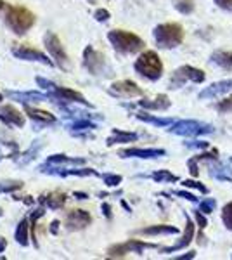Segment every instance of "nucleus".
I'll return each mask as SVG.
<instances>
[{
  "mask_svg": "<svg viewBox=\"0 0 232 260\" xmlns=\"http://www.w3.org/2000/svg\"><path fill=\"white\" fill-rule=\"evenodd\" d=\"M208 142H205V141H194V142H185V148H189V149H206L208 148Z\"/></svg>",
  "mask_w": 232,
  "mask_h": 260,
  "instance_id": "40",
  "label": "nucleus"
},
{
  "mask_svg": "<svg viewBox=\"0 0 232 260\" xmlns=\"http://www.w3.org/2000/svg\"><path fill=\"white\" fill-rule=\"evenodd\" d=\"M11 99H16L23 104H29V103H40V101H49V94H40V92H6Z\"/></svg>",
  "mask_w": 232,
  "mask_h": 260,
  "instance_id": "19",
  "label": "nucleus"
},
{
  "mask_svg": "<svg viewBox=\"0 0 232 260\" xmlns=\"http://www.w3.org/2000/svg\"><path fill=\"white\" fill-rule=\"evenodd\" d=\"M0 160H2V151H0Z\"/></svg>",
  "mask_w": 232,
  "mask_h": 260,
  "instance_id": "51",
  "label": "nucleus"
},
{
  "mask_svg": "<svg viewBox=\"0 0 232 260\" xmlns=\"http://www.w3.org/2000/svg\"><path fill=\"white\" fill-rule=\"evenodd\" d=\"M44 44H45V49L49 50L50 57L56 61V64L59 66V68L68 71L70 70L68 54H66V50H64V47H62L61 40L57 39L56 33H52V31L45 33V35H44Z\"/></svg>",
  "mask_w": 232,
  "mask_h": 260,
  "instance_id": "7",
  "label": "nucleus"
},
{
  "mask_svg": "<svg viewBox=\"0 0 232 260\" xmlns=\"http://www.w3.org/2000/svg\"><path fill=\"white\" fill-rule=\"evenodd\" d=\"M230 163H232V158H230Z\"/></svg>",
  "mask_w": 232,
  "mask_h": 260,
  "instance_id": "53",
  "label": "nucleus"
},
{
  "mask_svg": "<svg viewBox=\"0 0 232 260\" xmlns=\"http://www.w3.org/2000/svg\"><path fill=\"white\" fill-rule=\"evenodd\" d=\"M113 95L116 98H139V95L144 94V90L137 85L136 82L132 80H120V82H115L109 89Z\"/></svg>",
  "mask_w": 232,
  "mask_h": 260,
  "instance_id": "13",
  "label": "nucleus"
},
{
  "mask_svg": "<svg viewBox=\"0 0 232 260\" xmlns=\"http://www.w3.org/2000/svg\"><path fill=\"white\" fill-rule=\"evenodd\" d=\"M154 40L158 44V47L174 49L182 44L184 28L179 23H163L154 28Z\"/></svg>",
  "mask_w": 232,
  "mask_h": 260,
  "instance_id": "3",
  "label": "nucleus"
},
{
  "mask_svg": "<svg viewBox=\"0 0 232 260\" xmlns=\"http://www.w3.org/2000/svg\"><path fill=\"white\" fill-rule=\"evenodd\" d=\"M16 241L21 246H28V220L23 219L16 228Z\"/></svg>",
  "mask_w": 232,
  "mask_h": 260,
  "instance_id": "27",
  "label": "nucleus"
},
{
  "mask_svg": "<svg viewBox=\"0 0 232 260\" xmlns=\"http://www.w3.org/2000/svg\"><path fill=\"white\" fill-rule=\"evenodd\" d=\"M139 234H146V236H158V234H179V228L175 225H151V228L139 229Z\"/></svg>",
  "mask_w": 232,
  "mask_h": 260,
  "instance_id": "24",
  "label": "nucleus"
},
{
  "mask_svg": "<svg viewBox=\"0 0 232 260\" xmlns=\"http://www.w3.org/2000/svg\"><path fill=\"white\" fill-rule=\"evenodd\" d=\"M6 246H7V241L4 240V238H0V253H2V251L6 250Z\"/></svg>",
  "mask_w": 232,
  "mask_h": 260,
  "instance_id": "48",
  "label": "nucleus"
},
{
  "mask_svg": "<svg viewBox=\"0 0 232 260\" xmlns=\"http://www.w3.org/2000/svg\"><path fill=\"white\" fill-rule=\"evenodd\" d=\"M4 215V210H2V208H0V217H2Z\"/></svg>",
  "mask_w": 232,
  "mask_h": 260,
  "instance_id": "50",
  "label": "nucleus"
},
{
  "mask_svg": "<svg viewBox=\"0 0 232 260\" xmlns=\"http://www.w3.org/2000/svg\"><path fill=\"white\" fill-rule=\"evenodd\" d=\"M0 121H4L6 125H12V127H24V115L19 110H16L11 104L0 106Z\"/></svg>",
  "mask_w": 232,
  "mask_h": 260,
  "instance_id": "15",
  "label": "nucleus"
},
{
  "mask_svg": "<svg viewBox=\"0 0 232 260\" xmlns=\"http://www.w3.org/2000/svg\"><path fill=\"white\" fill-rule=\"evenodd\" d=\"M75 198H77V200H87L88 198V194H85V192H75Z\"/></svg>",
  "mask_w": 232,
  "mask_h": 260,
  "instance_id": "47",
  "label": "nucleus"
},
{
  "mask_svg": "<svg viewBox=\"0 0 232 260\" xmlns=\"http://www.w3.org/2000/svg\"><path fill=\"white\" fill-rule=\"evenodd\" d=\"M192 238H194V222L189 219V215H187V222H185V231H184L182 238H180V240L177 241L174 246H168V248H161V251H163V253H174V251H179V250H182V248H187L189 243L192 241Z\"/></svg>",
  "mask_w": 232,
  "mask_h": 260,
  "instance_id": "16",
  "label": "nucleus"
},
{
  "mask_svg": "<svg viewBox=\"0 0 232 260\" xmlns=\"http://www.w3.org/2000/svg\"><path fill=\"white\" fill-rule=\"evenodd\" d=\"M23 187L21 180H6V182H0V192H14Z\"/></svg>",
  "mask_w": 232,
  "mask_h": 260,
  "instance_id": "30",
  "label": "nucleus"
},
{
  "mask_svg": "<svg viewBox=\"0 0 232 260\" xmlns=\"http://www.w3.org/2000/svg\"><path fill=\"white\" fill-rule=\"evenodd\" d=\"M213 125L203 123V121L197 120H180L174 121L168 128V132L177 134V136H184V137H197V136H208L213 134Z\"/></svg>",
  "mask_w": 232,
  "mask_h": 260,
  "instance_id": "6",
  "label": "nucleus"
},
{
  "mask_svg": "<svg viewBox=\"0 0 232 260\" xmlns=\"http://www.w3.org/2000/svg\"><path fill=\"white\" fill-rule=\"evenodd\" d=\"M136 116L141 121H146V123L156 125V127H170V125L174 123V120H172V118H158V116L147 115V113H137Z\"/></svg>",
  "mask_w": 232,
  "mask_h": 260,
  "instance_id": "26",
  "label": "nucleus"
},
{
  "mask_svg": "<svg viewBox=\"0 0 232 260\" xmlns=\"http://www.w3.org/2000/svg\"><path fill=\"white\" fill-rule=\"evenodd\" d=\"M109 11H106V9H97L95 12H94V18H95V21H99V23H106V21L109 19Z\"/></svg>",
  "mask_w": 232,
  "mask_h": 260,
  "instance_id": "38",
  "label": "nucleus"
},
{
  "mask_svg": "<svg viewBox=\"0 0 232 260\" xmlns=\"http://www.w3.org/2000/svg\"><path fill=\"white\" fill-rule=\"evenodd\" d=\"M57 229H59V220H52V224H50V233L57 234Z\"/></svg>",
  "mask_w": 232,
  "mask_h": 260,
  "instance_id": "46",
  "label": "nucleus"
},
{
  "mask_svg": "<svg viewBox=\"0 0 232 260\" xmlns=\"http://www.w3.org/2000/svg\"><path fill=\"white\" fill-rule=\"evenodd\" d=\"M215 200L213 198H208V200H203L200 203V210L203 212V213H212L215 210Z\"/></svg>",
  "mask_w": 232,
  "mask_h": 260,
  "instance_id": "34",
  "label": "nucleus"
},
{
  "mask_svg": "<svg viewBox=\"0 0 232 260\" xmlns=\"http://www.w3.org/2000/svg\"><path fill=\"white\" fill-rule=\"evenodd\" d=\"M151 179L156 180V182H177V180H179V177L172 174L170 170H158V172H154V174L151 175Z\"/></svg>",
  "mask_w": 232,
  "mask_h": 260,
  "instance_id": "28",
  "label": "nucleus"
},
{
  "mask_svg": "<svg viewBox=\"0 0 232 260\" xmlns=\"http://www.w3.org/2000/svg\"><path fill=\"white\" fill-rule=\"evenodd\" d=\"M232 92V80H222V82H215L210 87H206L200 92V99H212L218 98L222 94Z\"/></svg>",
  "mask_w": 232,
  "mask_h": 260,
  "instance_id": "17",
  "label": "nucleus"
},
{
  "mask_svg": "<svg viewBox=\"0 0 232 260\" xmlns=\"http://www.w3.org/2000/svg\"><path fill=\"white\" fill-rule=\"evenodd\" d=\"M194 217H196L197 220V225H200L201 229H205L206 225H208V220H206V217L201 213V210H194Z\"/></svg>",
  "mask_w": 232,
  "mask_h": 260,
  "instance_id": "41",
  "label": "nucleus"
},
{
  "mask_svg": "<svg viewBox=\"0 0 232 260\" xmlns=\"http://www.w3.org/2000/svg\"><path fill=\"white\" fill-rule=\"evenodd\" d=\"M213 2L217 4V6L220 7V9L232 12V0H213Z\"/></svg>",
  "mask_w": 232,
  "mask_h": 260,
  "instance_id": "42",
  "label": "nucleus"
},
{
  "mask_svg": "<svg viewBox=\"0 0 232 260\" xmlns=\"http://www.w3.org/2000/svg\"><path fill=\"white\" fill-rule=\"evenodd\" d=\"M103 180H104V184H106V186L116 187V186H120V184H121L123 177H121V175H116V174H106V175H103Z\"/></svg>",
  "mask_w": 232,
  "mask_h": 260,
  "instance_id": "33",
  "label": "nucleus"
},
{
  "mask_svg": "<svg viewBox=\"0 0 232 260\" xmlns=\"http://www.w3.org/2000/svg\"><path fill=\"white\" fill-rule=\"evenodd\" d=\"M197 163H200L197 156H192L191 160L187 161V167H189V170H191L192 177H197V175H200V167H197Z\"/></svg>",
  "mask_w": 232,
  "mask_h": 260,
  "instance_id": "37",
  "label": "nucleus"
},
{
  "mask_svg": "<svg viewBox=\"0 0 232 260\" xmlns=\"http://www.w3.org/2000/svg\"><path fill=\"white\" fill-rule=\"evenodd\" d=\"M175 9L180 11L182 14H189L194 11V4L192 0H175Z\"/></svg>",
  "mask_w": 232,
  "mask_h": 260,
  "instance_id": "31",
  "label": "nucleus"
},
{
  "mask_svg": "<svg viewBox=\"0 0 232 260\" xmlns=\"http://www.w3.org/2000/svg\"><path fill=\"white\" fill-rule=\"evenodd\" d=\"M39 148H40V144H37V148H35V149L31 148V149L28 151V153H24V154H23L24 158H21V160H19L21 165H24V163H28L29 160H31V158H35V154L39 153Z\"/></svg>",
  "mask_w": 232,
  "mask_h": 260,
  "instance_id": "39",
  "label": "nucleus"
},
{
  "mask_svg": "<svg viewBox=\"0 0 232 260\" xmlns=\"http://www.w3.org/2000/svg\"><path fill=\"white\" fill-rule=\"evenodd\" d=\"M194 251H189V253H185V255H180V257H175L177 260H189V258H194Z\"/></svg>",
  "mask_w": 232,
  "mask_h": 260,
  "instance_id": "45",
  "label": "nucleus"
},
{
  "mask_svg": "<svg viewBox=\"0 0 232 260\" xmlns=\"http://www.w3.org/2000/svg\"><path fill=\"white\" fill-rule=\"evenodd\" d=\"M108 40L111 42L113 47L121 54H134L144 47V42H142L141 37H137L136 33L125 31V30L109 31Z\"/></svg>",
  "mask_w": 232,
  "mask_h": 260,
  "instance_id": "5",
  "label": "nucleus"
},
{
  "mask_svg": "<svg viewBox=\"0 0 232 260\" xmlns=\"http://www.w3.org/2000/svg\"><path fill=\"white\" fill-rule=\"evenodd\" d=\"M101 210H103V213H104V217H106V219H111V217H113V213H111V207H109L108 203H103V207H101Z\"/></svg>",
  "mask_w": 232,
  "mask_h": 260,
  "instance_id": "44",
  "label": "nucleus"
},
{
  "mask_svg": "<svg viewBox=\"0 0 232 260\" xmlns=\"http://www.w3.org/2000/svg\"><path fill=\"white\" fill-rule=\"evenodd\" d=\"M222 220H223V224H225V228L232 231V201L230 203H227L225 207H223V210H222Z\"/></svg>",
  "mask_w": 232,
  "mask_h": 260,
  "instance_id": "32",
  "label": "nucleus"
},
{
  "mask_svg": "<svg viewBox=\"0 0 232 260\" xmlns=\"http://www.w3.org/2000/svg\"><path fill=\"white\" fill-rule=\"evenodd\" d=\"M94 128H95V125L92 123V121L85 120V118L77 120V121H73V123L70 125L71 132H80V130H94Z\"/></svg>",
  "mask_w": 232,
  "mask_h": 260,
  "instance_id": "29",
  "label": "nucleus"
},
{
  "mask_svg": "<svg viewBox=\"0 0 232 260\" xmlns=\"http://www.w3.org/2000/svg\"><path fill=\"white\" fill-rule=\"evenodd\" d=\"M24 111H26V115L33 121H40V123H54V121H56V116H54L52 113L37 110V108L29 106V104H24Z\"/></svg>",
  "mask_w": 232,
  "mask_h": 260,
  "instance_id": "23",
  "label": "nucleus"
},
{
  "mask_svg": "<svg viewBox=\"0 0 232 260\" xmlns=\"http://www.w3.org/2000/svg\"><path fill=\"white\" fill-rule=\"evenodd\" d=\"M121 158H142V160H154V158H161L167 154L164 149L158 148H128V149H121L120 153Z\"/></svg>",
  "mask_w": 232,
  "mask_h": 260,
  "instance_id": "14",
  "label": "nucleus"
},
{
  "mask_svg": "<svg viewBox=\"0 0 232 260\" xmlns=\"http://www.w3.org/2000/svg\"><path fill=\"white\" fill-rule=\"evenodd\" d=\"M217 110L220 113H232V95H230V98L220 101V103L217 104Z\"/></svg>",
  "mask_w": 232,
  "mask_h": 260,
  "instance_id": "36",
  "label": "nucleus"
},
{
  "mask_svg": "<svg viewBox=\"0 0 232 260\" xmlns=\"http://www.w3.org/2000/svg\"><path fill=\"white\" fill-rule=\"evenodd\" d=\"M170 99H168V95L164 94H159L158 98L149 101V99H142L139 101V106L144 108V110H154V111H164L170 108Z\"/></svg>",
  "mask_w": 232,
  "mask_h": 260,
  "instance_id": "21",
  "label": "nucleus"
},
{
  "mask_svg": "<svg viewBox=\"0 0 232 260\" xmlns=\"http://www.w3.org/2000/svg\"><path fill=\"white\" fill-rule=\"evenodd\" d=\"M90 222H92L90 213L87 210H80V208H75V210L68 212L64 217V225L68 231H82V229H85Z\"/></svg>",
  "mask_w": 232,
  "mask_h": 260,
  "instance_id": "11",
  "label": "nucleus"
},
{
  "mask_svg": "<svg viewBox=\"0 0 232 260\" xmlns=\"http://www.w3.org/2000/svg\"><path fill=\"white\" fill-rule=\"evenodd\" d=\"M83 66L88 70V73L95 75V77H99V75H108L106 57H104V54H101L99 50H95L92 45H88V47L83 50Z\"/></svg>",
  "mask_w": 232,
  "mask_h": 260,
  "instance_id": "9",
  "label": "nucleus"
},
{
  "mask_svg": "<svg viewBox=\"0 0 232 260\" xmlns=\"http://www.w3.org/2000/svg\"><path fill=\"white\" fill-rule=\"evenodd\" d=\"M134 141H137V134L125 132V130L115 128L111 132V136L108 137L106 144L108 146H115V144H125V142H134Z\"/></svg>",
  "mask_w": 232,
  "mask_h": 260,
  "instance_id": "22",
  "label": "nucleus"
},
{
  "mask_svg": "<svg viewBox=\"0 0 232 260\" xmlns=\"http://www.w3.org/2000/svg\"><path fill=\"white\" fill-rule=\"evenodd\" d=\"M6 23L16 35H24L29 28L35 24V16L31 11L21 6H7L6 7Z\"/></svg>",
  "mask_w": 232,
  "mask_h": 260,
  "instance_id": "1",
  "label": "nucleus"
},
{
  "mask_svg": "<svg viewBox=\"0 0 232 260\" xmlns=\"http://www.w3.org/2000/svg\"><path fill=\"white\" fill-rule=\"evenodd\" d=\"M146 248H156V245L153 243H144V241H137V240H130L126 243H121V245H113L108 248V257L111 258H120V257H125L126 253L134 251L137 255H142V251Z\"/></svg>",
  "mask_w": 232,
  "mask_h": 260,
  "instance_id": "10",
  "label": "nucleus"
},
{
  "mask_svg": "<svg viewBox=\"0 0 232 260\" xmlns=\"http://www.w3.org/2000/svg\"><path fill=\"white\" fill-rule=\"evenodd\" d=\"M175 196H180V198L189 200V201H192V203H196V201H197L196 196L191 194V192H187V191H177V192H175Z\"/></svg>",
  "mask_w": 232,
  "mask_h": 260,
  "instance_id": "43",
  "label": "nucleus"
},
{
  "mask_svg": "<svg viewBox=\"0 0 232 260\" xmlns=\"http://www.w3.org/2000/svg\"><path fill=\"white\" fill-rule=\"evenodd\" d=\"M184 186L185 187H192V189H197V191H201V192H203V194H206V192H208V187H206V186H203V184H201V182H197V180H184Z\"/></svg>",
  "mask_w": 232,
  "mask_h": 260,
  "instance_id": "35",
  "label": "nucleus"
},
{
  "mask_svg": "<svg viewBox=\"0 0 232 260\" xmlns=\"http://www.w3.org/2000/svg\"><path fill=\"white\" fill-rule=\"evenodd\" d=\"M212 62L220 68L230 70L232 68V52H227V50H217V52L212 54Z\"/></svg>",
  "mask_w": 232,
  "mask_h": 260,
  "instance_id": "25",
  "label": "nucleus"
},
{
  "mask_svg": "<svg viewBox=\"0 0 232 260\" xmlns=\"http://www.w3.org/2000/svg\"><path fill=\"white\" fill-rule=\"evenodd\" d=\"M37 83H39L44 90H47L49 98H52L54 101H61L62 104L78 103V104H83V106H92V104H88V101H85V98L77 90L66 89V87H59L56 83L45 80V78H42V77H37Z\"/></svg>",
  "mask_w": 232,
  "mask_h": 260,
  "instance_id": "2",
  "label": "nucleus"
},
{
  "mask_svg": "<svg viewBox=\"0 0 232 260\" xmlns=\"http://www.w3.org/2000/svg\"><path fill=\"white\" fill-rule=\"evenodd\" d=\"M6 9V4H4V0H0V11Z\"/></svg>",
  "mask_w": 232,
  "mask_h": 260,
  "instance_id": "49",
  "label": "nucleus"
},
{
  "mask_svg": "<svg viewBox=\"0 0 232 260\" xmlns=\"http://www.w3.org/2000/svg\"><path fill=\"white\" fill-rule=\"evenodd\" d=\"M85 160L83 158H70L66 154H52L47 158V161L42 167H52V169H59L61 165H83Z\"/></svg>",
  "mask_w": 232,
  "mask_h": 260,
  "instance_id": "20",
  "label": "nucleus"
},
{
  "mask_svg": "<svg viewBox=\"0 0 232 260\" xmlns=\"http://www.w3.org/2000/svg\"><path fill=\"white\" fill-rule=\"evenodd\" d=\"M66 200H68V196H66L64 192H59V191L45 192V194H42L39 198L42 207H47L50 210H57V208L64 207Z\"/></svg>",
  "mask_w": 232,
  "mask_h": 260,
  "instance_id": "18",
  "label": "nucleus"
},
{
  "mask_svg": "<svg viewBox=\"0 0 232 260\" xmlns=\"http://www.w3.org/2000/svg\"><path fill=\"white\" fill-rule=\"evenodd\" d=\"M205 71L203 70H197L194 66H180L179 70L174 73L170 80V89H179L182 87L185 82H194V83H203L205 82Z\"/></svg>",
  "mask_w": 232,
  "mask_h": 260,
  "instance_id": "8",
  "label": "nucleus"
},
{
  "mask_svg": "<svg viewBox=\"0 0 232 260\" xmlns=\"http://www.w3.org/2000/svg\"><path fill=\"white\" fill-rule=\"evenodd\" d=\"M12 56H16L18 59H23V61H37V62H42V64L52 66V61H50L44 52H40V50L29 47V45H19V47H12Z\"/></svg>",
  "mask_w": 232,
  "mask_h": 260,
  "instance_id": "12",
  "label": "nucleus"
},
{
  "mask_svg": "<svg viewBox=\"0 0 232 260\" xmlns=\"http://www.w3.org/2000/svg\"><path fill=\"white\" fill-rule=\"evenodd\" d=\"M134 68L141 77L147 78V80H158L163 73V62L154 50H146L137 57Z\"/></svg>",
  "mask_w": 232,
  "mask_h": 260,
  "instance_id": "4",
  "label": "nucleus"
},
{
  "mask_svg": "<svg viewBox=\"0 0 232 260\" xmlns=\"http://www.w3.org/2000/svg\"><path fill=\"white\" fill-rule=\"evenodd\" d=\"M0 101H2V94H0Z\"/></svg>",
  "mask_w": 232,
  "mask_h": 260,
  "instance_id": "52",
  "label": "nucleus"
}]
</instances>
